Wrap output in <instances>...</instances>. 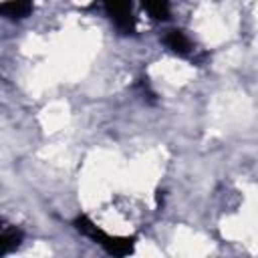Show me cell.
<instances>
[{"label":"cell","instance_id":"1","mask_svg":"<svg viewBox=\"0 0 258 258\" xmlns=\"http://www.w3.org/2000/svg\"><path fill=\"white\" fill-rule=\"evenodd\" d=\"M109 12L115 16V20L121 24V22H127L129 14H131V4L129 0H105Z\"/></svg>","mask_w":258,"mask_h":258},{"label":"cell","instance_id":"2","mask_svg":"<svg viewBox=\"0 0 258 258\" xmlns=\"http://www.w3.org/2000/svg\"><path fill=\"white\" fill-rule=\"evenodd\" d=\"M143 4L153 18H167V12H169L167 0H143Z\"/></svg>","mask_w":258,"mask_h":258}]
</instances>
